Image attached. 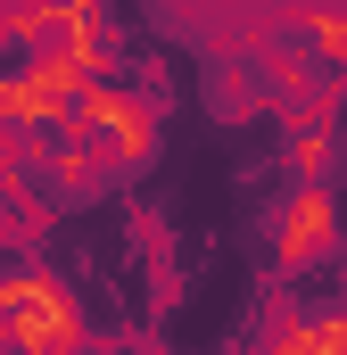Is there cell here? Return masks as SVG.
I'll return each mask as SVG.
<instances>
[{
    "label": "cell",
    "mask_w": 347,
    "mask_h": 355,
    "mask_svg": "<svg viewBox=\"0 0 347 355\" xmlns=\"http://www.w3.org/2000/svg\"><path fill=\"white\" fill-rule=\"evenodd\" d=\"M0 339L8 347H83L91 322L50 265H17V272H0Z\"/></svg>",
    "instance_id": "6da1fadb"
},
{
    "label": "cell",
    "mask_w": 347,
    "mask_h": 355,
    "mask_svg": "<svg viewBox=\"0 0 347 355\" xmlns=\"http://www.w3.org/2000/svg\"><path fill=\"white\" fill-rule=\"evenodd\" d=\"M331 248H339V198H331V182H298L281 198V215H273V265L306 272V265H323Z\"/></svg>",
    "instance_id": "7a4b0ae2"
},
{
    "label": "cell",
    "mask_w": 347,
    "mask_h": 355,
    "mask_svg": "<svg viewBox=\"0 0 347 355\" xmlns=\"http://www.w3.org/2000/svg\"><path fill=\"white\" fill-rule=\"evenodd\" d=\"M289 174L298 182H331V166H339V149H331V132H289Z\"/></svg>",
    "instance_id": "3957f363"
}]
</instances>
